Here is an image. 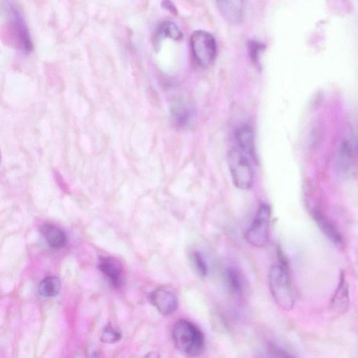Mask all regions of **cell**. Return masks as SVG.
Here are the masks:
<instances>
[{"label": "cell", "mask_w": 358, "mask_h": 358, "mask_svg": "<svg viewBox=\"0 0 358 358\" xmlns=\"http://www.w3.org/2000/svg\"><path fill=\"white\" fill-rule=\"evenodd\" d=\"M172 336L176 348L189 356L197 357L205 351L203 332L189 321H178L173 329Z\"/></svg>", "instance_id": "obj_1"}, {"label": "cell", "mask_w": 358, "mask_h": 358, "mask_svg": "<svg viewBox=\"0 0 358 358\" xmlns=\"http://www.w3.org/2000/svg\"><path fill=\"white\" fill-rule=\"evenodd\" d=\"M350 305L349 287L344 272L341 273L338 286L331 300V309L335 314L346 312Z\"/></svg>", "instance_id": "obj_11"}, {"label": "cell", "mask_w": 358, "mask_h": 358, "mask_svg": "<svg viewBox=\"0 0 358 358\" xmlns=\"http://www.w3.org/2000/svg\"><path fill=\"white\" fill-rule=\"evenodd\" d=\"M184 38L182 32L174 22L165 20L157 27L154 38V44L158 46L165 38H170L174 41H181Z\"/></svg>", "instance_id": "obj_16"}, {"label": "cell", "mask_w": 358, "mask_h": 358, "mask_svg": "<svg viewBox=\"0 0 358 358\" xmlns=\"http://www.w3.org/2000/svg\"><path fill=\"white\" fill-rule=\"evenodd\" d=\"M40 231L51 248H62L67 245V236L60 228L46 223L40 227Z\"/></svg>", "instance_id": "obj_15"}, {"label": "cell", "mask_w": 358, "mask_h": 358, "mask_svg": "<svg viewBox=\"0 0 358 358\" xmlns=\"http://www.w3.org/2000/svg\"><path fill=\"white\" fill-rule=\"evenodd\" d=\"M98 267L113 285L118 283L122 272L119 262L114 258L102 257L99 259Z\"/></svg>", "instance_id": "obj_17"}, {"label": "cell", "mask_w": 358, "mask_h": 358, "mask_svg": "<svg viewBox=\"0 0 358 358\" xmlns=\"http://www.w3.org/2000/svg\"><path fill=\"white\" fill-rule=\"evenodd\" d=\"M122 335L118 330H115L111 324H108L104 327L102 335L101 341L104 343H115L121 339Z\"/></svg>", "instance_id": "obj_21"}, {"label": "cell", "mask_w": 358, "mask_h": 358, "mask_svg": "<svg viewBox=\"0 0 358 358\" xmlns=\"http://www.w3.org/2000/svg\"><path fill=\"white\" fill-rule=\"evenodd\" d=\"M0 161H1V151H0Z\"/></svg>", "instance_id": "obj_25"}, {"label": "cell", "mask_w": 358, "mask_h": 358, "mask_svg": "<svg viewBox=\"0 0 358 358\" xmlns=\"http://www.w3.org/2000/svg\"><path fill=\"white\" fill-rule=\"evenodd\" d=\"M162 6H163L165 9H166L167 10L170 11V12L174 13V14H176V12H177V11H176V7H175V6L172 4V2H171V1H163V3H162Z\"/></svg>", "instance_id": "obj_23"}, {"label": "cell", "mask_w": 358, "mask_h": 358, "mask_svg": "<svg viewBox=\"0 0 358 358\" xmlns=\"http://www.w3.org/2000/svg\"><path fill=\"white\" fill-rule=\"evenodd\" d=\"M265 49V45L255 40H251L248 41V53L251 60L255 63L259 62L260 56L263 51Z\"/></svg>", "instance_id": "obj_22"}, {"label": "cell", "mask_w": 358, "mask_h": 358, "mask_svg": "<svg viewBox=\"0 0 358 358\" xmlns=\"http://www.w3.org/2000/svg\"><path fill=\"white\" fill-rule=\"evenodd\" d=\"M356 152V141L354 139L343 141L339 148L337 164L339 170L343 174H348L352 170Z\"/></svg>", "instance_id": "obj_10"}, {"label": "cell", "mask_w": 358, "mask_h": 358, "mask_svg": "<svg viewBox=\"0 0 358 358\" xmlns=\"http://www.w3.org/2000/svg\"><path fill=\"white\" fill-rule=\"evenodd\" d=\"M190 259L191 264L197 274L202 277H206L208 273V266L201 253L197 251L193 252L190 255Z\"/></svg>", "instance_id": "obj_20"}, {"label": "cell", "mask_w": 358, "mask_h": 358, "mask_svg": "<svg viewBox=\"0 0 358 358\" xmlns=\"http://www.w3.org/2000/svg\"><path fill=\"white\" fill-rule=\"evenodd\" d=\"M216 4L224 19L229 23L239 25L245 19V2L240 0L217 1Z\"/></svg>", "instance_id": "obj_8"}, {"label": "cell", "mask_w": 358, "mask_h": 358, "mask_svg": "<svg viewBox=\"0 0 358 358\" xmlns=\"http://www.w3.org/2000/svg\"><path fill=\"white\" fill-rule=\"evenodd\" d=\"M151 301L160 314L170 316L178 309L179 301L176 295L165 289H157L151 295Z\"/></svg>", "instance_id": "obj_9"}, {"label": "cell", "mask_w": 358, "mask_h": 358, "mask_svg": "<svg viewBox=\"0 0 358 358\" xmlns=\"http://www.w3.org/2000/svg\"><path fill=\"white\" fill-rule=\"evenodd\" d=\"M6 9L14 44L23 54H30L33 51V44L21 7L17 2L8 1Z\"/></svg>", "instance_id": "obj_3"}, {"label": "cell", "mask_w": 358, "mask_h": 358, "mask_svg": "<svg viewBox=\"0 0 358 358\" xmlns=\"http://www.w3.org/2000/svg\"><path fill=\"white\" fill-rule=\"evenodd\" d=\"M262 355L263 358H296L286 348L273 341L266 342Z\"/></svg>", "instance_id": "obj_19"}, {"label": "cell", "mask_w": 358, "mask_h": 358, "mask_svg": "<svg viewBox=\"0 0 358 358\" xmlns=\"http://www.w3.org/2000/svg\"><path fill=\"white\" fill-rule=\"evenodd\" d=\"M313 217L316 225L322 233L335 245H341L343 244V236L340 233L335 225L330 221L321 212L315 211Z\"/></svg>", "instance_id": "obj_13"}, {"label": "cell", "mask_w": 358, "mask_h": 358, "mask_svg": "<svg viewBox=\"0 0 358 358\" xmlns=\"http://www.w3.org/2000/svg\"><path fill=\"white\" fill-rule=\"evenodd\" d=\"M190 46L192 55L197 63L207 67L214 60L217 44L214 37L204 30H197L191 35Z\"/></svg>", "instance_id": "obj_6"}, {"label": "cell", "mask_w": 358, "mask_h": 358, "mask_svg": "<svg viewBox=\"0 0 358 358\" xmlns=\"http://www.w3.org/2000/svg\"><path fill=\"white\" fill-rule=\"evenodd\" d=\"M226 285L229 293L237 298H243L248 290V285L244 274L237 268L229 266L225 273Z\"/></svg>", "instance_id": "obj_12"}, {"label": "cell", "mask_w": 358, "mask_h": 358, "mask_svg": "<svg viewBox=\"0 0 358 358\" xmlns=\"http://www.w3.org/2000/svg\"><path fill=\"white\" fill-rule=\"evenodd\" d=\"M175 123L181 128H187L193 124L195 112L192 104L184 101H178L171 109Z\"/></svg>", "instance_id": "obj_14"}, {"label": "cell", "mask_w": 358, "mask_h": 358, "mask_svg": "<svg viewBox=\"0 0 358 358\" xmlns=\"http://www.w3.org/2000/svg\"><path fill=\"white\" fill-rule=\"evenodd\" d=\"M61 282L58 278L55 276L46 277L38 286V293L45 298H52L60 293Z\"/></svg>", "instance_id": "obj_18"}, {"label": "cell", "mask_w": 358, "mask_h": 358, "mask_svg": "<svg viewBox=\"0 0 358 358\" xmlns=\"http://www.w3.org/2000/svg\"><path fill=\"white\" fill-rule=\"evenodd\" d=\"M227 161L234 186L239 190L250 189L254 174L246 155L238 149H232L228 152Z\"/></svg>", "instance_id": "obj_4"}, {"label": "cell", "mask_w": 358, "mask_h": 358, "mask_svg": "<svg viewBox=\"0 0 358 358\" xmlns=\"http://www.w3.org/2000/svg\"><path fill=\"white\" fill-rule=\"evenodd\" d=\"M269 286L271 295L282 309L290 311L295 304V295L289 269L279 264L271 266L269 272Z\"/></svg>", "instance_id": "obj_2"}, {"label": "cell", "mask_w": 358, "mask_h": 358, "mask_svg": "<svg viewBox=\"0 0 358 358\" xmlns=\"http://www.w3.org/2000/svg\"><path fill=\"white\" fill-rule=\"evenodd\" d=\"M236 141L240 148L241 151L249 155L255 163H258V155L255 148L254 130L249 124H242L235 130Z\"/></svg>", "instance_id": "obj_7"}, {"label": "cell", "mask_w": 358, "mask_h": 358, "mask_svg": "<svg viewBox=\"0 0 358 358\" xmlns=\"http://www.w3.org/2000/svg\"><path fill=\"white\" fill-rule=\"evenodd\" d=\"M271 216L270 206L267 204H261L245 234V238L250 245L255 248H263L268 245Z\"/></svg>", "instance_id": "obj_5"}, {"label": "cell", "mask_w": 358, "mask_h": 358, "mask_svg": "<svg viewBox=\"0 0 358 358\" xmlns=\"http://www.w3.org/2000/svg\"><path fill=\"white\" fill-rule=\"evenodd\" d=\"M143 358H160V356L156 351H152V352L147 353Z\"/></svg>", "instance_id": "obj_24"}]
</instances>
